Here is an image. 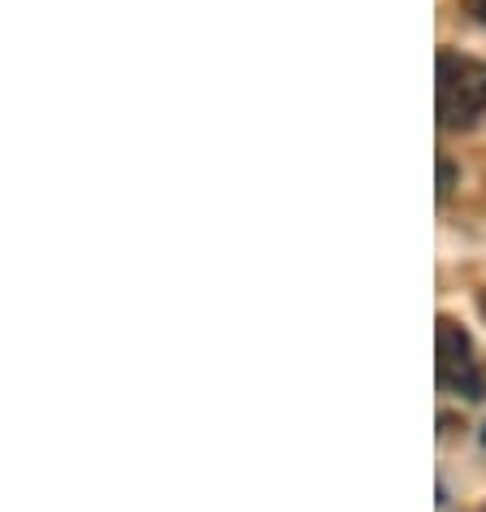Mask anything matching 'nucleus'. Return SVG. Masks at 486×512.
Segmentation results:
<instances>
[{"mask_svg":"<svg viewBox=\"0 0 486 512\" xmlns=\"http://www.w3.org/2000/svg\"><path fill=\"white\" fill-rule=\"evenodd\" d=\"M482 313H486V296H482Z\"/></svg>","mask_w":486,"mask_h":512,"instance_id":"5","label":"nucleus"},{"mask_svg":"<svg viewBox=\"0 0 486 512\" xmlns=\"http://www.w3.org/2000/svg\"><path fill=\"white\" fill-rule=\"evenodd\" d=\"M460 5H465V14L473 22H482V27H486V0H460Z\"/></svg>","mask_w":486,"mask_h":512,"instance_id":"4","label":"nucleus"},{"mask_svg":"<svg viewBox=\"0 0 486 512\" xmlns=\"http://www.w3.org/2000/svg\"><path fill=\"white\" fill-rule=\"evenodd\" d=\"M452 178H456L452 161H443V165H439V200H447V191H452Z\"/></svg>","mask_w":486,"mask_h":512,"instance_id":"3","label":"nucleus"},{"mask_svg":"<svg viewBox=\"0 0 486 512\" xmlns=\"http://www.w3.org/2000/svg\"><path fill=\"white\" fill-rule=\"evenodd\" d=\"M439 387L465 395V400L486 395V378L478 356H473V343L452 317H439Z\"/></svg>","mask_w":486,"mask_h":512,"instance_id":"2","label":"nucleus"},{"mask_svg":"<svg viewBox=\"0 0 486 512\" xmlns=\"http://www.w3.org/2000/svg\"><path fill=\"white\" fill-rule=\"evenodd\" d=\"M482 443H486V434H482Z\"/></svg>","mask_w":486,"mask_h":512,"instance_id":"6","label":"nucleus"},{"mask_svg":"<svg viewBox=\"0 0 486 512\" xmlns=\"http://www.w3.org/2000/svg\"><path fill=\"white\" fill-rule=\"evenodd\" d=\"M439 126L465 131L486 113V61L443 48L439 53Z\"/></svg>","mask_w":486,"mask_h":512,"instance_id":"1","label":"nucleus"}]
</instances>
